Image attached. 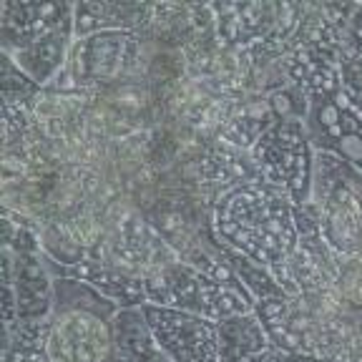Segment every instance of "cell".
I'll list each match as a JSON object with an SVG mask.
<instances>
[{"mask_svg": "<svg viewBox=\"0 0 362 362\" xmlns=\"http://www.w3.org/2000/svg\"><path fill=\"white\" fill-rule=\"evenodd\" d=\"M214 239L274 269L297 249L294 204L264 179H244L226 189L214 206Z\"/></svg>", "mask_w": 362, "mask_h": 362, "instance_id": "6da1fadb", "label": "cell"}, {"mask_svg": "<svg viewBox=\"0 0 362 362\" xmlns=\"http://www.w3.org/2000/svg\"><path fill=\"white\" fill-rule=\"evenodd\" d=\"M312 204L334 255H362V171L332 153H315Z\"/></svg>", "mask_w": 362, "mask_h": 362, "instance_id": "7a4b0ae2", "label": "cell"}, {"mask_svg": "<svg viewBox=\"0 0 362 362\" xmlns=\"http://www.w3.org/2000/svg\"><path fill=\"white\" fill-rule=\"evenodd\" d=\"M148 305L174 307V310L194 312L221 322L226 317L255 312V297L244 289V284H224L204 274L202 269L174 259L161 269L144 277Z\"/></svg>", "mask_w": 362, "mask_h": 362, "instance_id": "3957f363", "label": "cell"}, {"mask_svg": "<svg viewBox=\"0 0 362 362\" xmlns=\"http://www.w3.org/2000/svg\"><path fill=\"white\" fill-rule=\"evenodd\" d=\"M315 153L305 121L300 119H274L252 144V161L259 179L287 194L294 206L312 202Z\"/></svg>", "mask_w": 362, "mask_h": 362, "instance_id": "277c9868", "label": "cell"}, {"mask_svg": "<svg viewBox=\"0 0 362 362\" xmlns=\"http://www.w3.org/2000/svg\"><path fill=\"white\" fill-rule=\"evenodd\" d=\"M307 139L312 148L345 158L362 171V103L342 86L307 98Z\"/></svg>", "mask_w": 362, "mask_h": 362, "instance_id": "5b68a950", "label": "cell"}, {"mask_svg": "<svg viewBox=\"0 0 362 362\" xmlns=\"http://www.w3.org/2000/svg\"><path fill=\"white\" fill-rule=\"evenodd\" d=\"M45 352L51 362H108L113 355V320L93 310H53Z\"/></svg>", "mask_w": 362, "mask_h": 362, "instance_id": "8992f818", "label": "cell"}, {"mask_svg": "<svg viewBox=\"0 0 362 362\" xmlns=\"http://www.w3.org/2000/svg\"><path fill=\"white\" fill-rule=\"evenodd\" d=\"M141 310L169 362H219L214 320L148 302Z\"/></svg>", "mask_w": 362, "mask_h": 362, "instance_id": "52a82bcc", "label": "cell"}, {"mask_svg": "<svg viewBox=\"0 0 362 362\" xmlns=\"http://www.w3.org/2000/svg\"><path fill=\"white\" fill-rule=\"evenodd\" d=\"M134 33L108 30L88 38H78L68 63L53 83L58 86H93L116 78L134 56Z\"/></svg>", "mask_w": 362, "mask_h": 362, "instance_id": "ba28073f", "label": "cell"}, {"mask_svg": "<svg viewBox=\"0 0 362 362\" xmlns=\"http://www.w3.org/2000/svg\"><path fill=\"white\" fill-rule=\"evenodd\" d=\"M13 289L18 297V320H48L53 312V274L45 264L43 249L11 252Z\"/></svg>", "mask_w": 362, "mask_h": 362, "instance_id": "9c48e42d", "label": "cell"}, {"mask_svg": "<svg viewBox=\"0 0 362 362\" xmlns=\"http://www.w3.org/2000/svg\"><path fill=\"white\" fill-rule=\"evenodd\" d=\"M3 53H13L28 48L35 38L48 30L58 28L61 23L74 18L71 3H3Z\"/></svg>", "mask_w": 362, "mask_h": 362, "instance_id": "30bf717a", "label": "cell"}, {"mask_svg": "<svg viewBox=\"0 0 362 362\" xmlns=\"http://www.w3.org/2000/svg\"><path fill=\"white\" fill-rule=\"evenodd\" d=\"M74 43H76V30H74V18H71V21L61 23L58 28L48 30V33H43L40 38H35L28 48L13 53L11 58L38 86L53 83L56 76L66 68L68 56L74 51Z\"/></svg>", "mask_w": 362, "mask_h": 362, "instance_id": "8fae6325", "label": "cell"}, {"mask_svg": "<svg viewBox=\"0 0 362 362\" xmlns=\"http://www.w3.org/2000/svg\"><path fill=\"white\" fill-rule=\"evenodd\" d=\"M151 8L144 3H74L76 40L108 30L134 33L148 18Z\"/></svg>", "mask_w": 362, "mask_h": 362, "instance_id": "7c38bea8", "label": "cell"}, {"mask_svg": "<svg viewBox=\"0 0 362 362\" xmlns=\"http://www.w3.org/2000/svg\"><path fill=\"white\" fill-rule=\"evenodd\" d=\"M113 352L121 362H169L141 307L119 310L113 317Z\"/></svg>", "mask_w": 362, "mask_h": 362, "instance_id": "4fadbf2b", "label": "cell"}, {"mask_svg": "<svg viewBox=\"0 0 362 362\" xmlns=\"http://www.w3.org/2000/svg\"><path fill=\"white\" fill-rule=\"evenodd\" d=\"M219 362H249L269 347V334L257 312L226 317L216 322Z\"/></svg>", "mask_w": 362, "mask_h": 362, "instance_id": "5bb4252c", "label": "cell"}, {"mask_svg": "<svg viewBox=\"0 0 362 362\" xmlns=\"http://www.w3.org/2000/svg\"><path fill=\"white\" fill-rule=\"evenodd\" d=\"M219 249H221V255H224V259L229 262V267L234 269L237 279L244 284V289L255 297V302L274 300V297H289V294L284 292L282 284L277 282V277L272 274L269 267L249 259L247 255H242V252H237V249L224 247V244H219Z\"/></svg>", "mask_w": 362, "mask_h": 362, "instance_id": "9a60e30c", "label": "cell"}, {"mask_svg": "<svg viewBox=\"0 0 362 362\" xmlns=\"http://www.w3.org/2000/svg\"><path fill=\"white\" fill-rule=\"evenodd\" d=\"M40 86L11 56L3 53V106H21L38 96Z\"/></svg>", "mask_w": 362, "mask_h": 362, "instance_id": "2e32d148", "label": "cell"}, {"mask_svg": "<svg viewBox=\"0 0 362 362\" xmlns=\"http://www.w3.org/2000/svg\"><path fill=\"white\" fill-rule=\"evenodd\" d=\"M339 58H362V3H355L350 21L342 30V43H339ZM339 61V63H342Z\"/></svg>", "mask_w": 362, "mask_h": 362, "instance_id": "e0dca14e", "label": "cell"}, {"mask_svg": "<svg viewBox=\"0 0 362 362\" xmlns=\"http://www.w3.org/2000/svg\"><path fill=\"white\" fill-rule=\"evenodd\" d=\"M3 362H51V357L40 345H6Z\"/></svg>", "mask_w": 362, "mask_h": 362, "instance_id": "ac0fdd59", "label": "cell"}]
</instances>
